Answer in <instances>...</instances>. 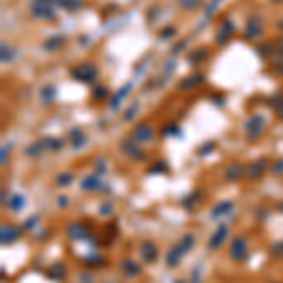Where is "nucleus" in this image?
Segmentation results:
<instances>
[{"mask_svg":"<svg viewBox=\"0 0 283 283\" xmlns=\"http://www.w3.org/2000/svg\"><path fill=\"white\" fill-rule=\"evenodd\" d=\"M121 268H123V272H125L128 277L140 274V266H138L134 261H123V266H121Z\"/></svg>","mask_w":283,"mask_h":283,"instance_id":"8","label":"nucleus"},{"mask_svg":"<svg viewBox=\"0 0 283 283\" xmlns=\"http://www.w3.org/2000/svg\"><path fill=\"white\" fill-rule=\"evenodd\" d=\"M17 236H19V232L15 230L14 226H2V244H4V246L15 242L17 240Z\"/></svg>","mask_w":283,"mask_h":283,"instance_id":"6","label":"nucleus"},{"mask_svg":"<svg viewBox=\"0 0 283 283\" xmlns=\"http://www.w3.org/2000/svg\"><path fill=\"white\" fill-rule=\"evenodd\" d=\"M262 172H264V161H259V163H255L251 168H249V177L251 179H259L262 176Z\"/></svg>","mask_w":283,"mask_h":283,"instance_id":"11","label":"nucleus"},{"mask_svg":"<svg viewBox=\"0 0 283 283\" xmlns=\"http://www.w3.org/2000/svg\"><path fill=\"white\" fill-rule=\"evenodd\" d=\"M123 149L127 151L128 155H136V159H142V153L134 148V146H132V144H125V146H123Z\"/></svg>","mask_w":283,"mask_h":283,"instance_id":"16","label":"nucleus"},{"mask_svg":"<svg viewBox=\"0 0 283 283\" xmlns=\"http://www.w3.org/2000/svg\"><path fill=\"white\" fill-rule=\"evenodd\" d=\"M142 257H144V261L148 262H153L157 259V248L151 244V242H146V244H142V249H140Z\"/></svg>","mask_w":283,"mask_h":283,"instance_id":"4","label":"nucleus"},{"mask_svg":"<svg viewBox=\"0 0 283 283\" xmlns=\"http://www.w3.org/2000/svg\"><path fill=\"white\" fill-rule=\"evenodd\" d=\"M48 276H50V279H55V281H61V279H64V277H66V268H64V264H61V262H55V264H53V266L48 270Z\"/></svg>","mask_w":283,"mask_h":283,"instance_id":"3","label":"nucleus"},{"mask_svg":"<svg viewBox=\"0 0 283 283\" xmlns=\"http://www.w3.org/2000/svg\"><path fill=\"white\" fill-rule=\"evenodd\" d=\"M8 206H10L12 210H15V212H17V210H21L23 206H25V198L17 195V197L12 198V202H8Z\"/></svg>","mask_w":283,"mask_h":283,"instance_id":"15","label":"nucleus"},{"mask_svg":"<svg viewBox=\"0 0 283 283\" xmlns=\"http://www.w3.org/2000/svg\"><path fill=\"white\" fill-rule=\"evenodd\" d=\"M232 210V202H223V204H217L215 208H213V212H212V217L215 219L217 215H223V213H226V212H230Z\"/></svg>","mask_w":283,"mask_h":283,"instance_id":"12","label":"nucleus"},{"mask_svg":"<svg viewBox=\"0 0 283 283\" xmlns=\"http://www.w3.org/2000/svg\"><path fill=\"white\" fill-rule=\"evenodd\" d=\"M68 234H70L72 238H83V236H85V228L76 223V225L68 226Z\"/></svg>","mask_w":283,"mask_h":283,"instance_id":"13","label":"nucleus"},{"mask_svg":"<svg viewBox=\"0 0 283 283\" xmlns=\"http://www.w3.org/2000/svg\"><path fill=\"white\" fill-rule=\"evenodd\" d=\"M262 119L261 117H255L253 121H251V123H248V132H249V136H251V138H257V136L261 134L262 132Z\"/></svg>","mask_w":283,"mask_h":283,"instance_id":"7","label":"nucleus"},{"mask_svg":"<svg viewBox=\"0 0 283 283\" xmlns=\"http://www.w3.org/2000/svg\"><path fill=\"white\" fill-rule=\"evenodd\" d=\"M99 187H100V181L97 179V176H89L81 181V189H87V191H97Z\"/></svg>","mask_w":283,"mask_h":283,"instance_id":"10","label":"nucleus"},{"mask_svg":"<svg viewBox=\"0 0 283 283\" xmlns=\"http://www.w3.org/2000/svg\"><path fill=\"white\" fill-rule=\"evenodd\" d=\"M185 253H187V251L183 249V246H181V244L174 246V248L168 251V255H166V264H168V266H176L177 262H179V259H181Z\"/></svg>","mask_w":283,"mask_h":283,"instance_id":"2","label":"nucleus"},{"mask_svg":"<svg viewBox=\"0 0 283 283\" xmlns=\"http://www.w3.org/2000/svg\"><path fill=\"white\" fill-rule=\"evenodd\" d=\"M70 181H72V174H63V176H59V179H57V183L61 185V187L66 183H70Z\"/></svg>","mask_w":283,"mask_h":283,"instance_id":"17","label":"nucleus"},{"mask_svg":"<svg viewBox=\"0 0 283 283\" xmlns=\"http://www.w3.org/2000/svg\"><path fill=\"white\" fill-rule=\"evenodd\" d=\"M134 138L138 142H148L151 138V128L148 125H140V127L134 130Z\"/></svg>","mask_w":283,"mask_h":283,"instance_id":"9","label":"nucleus"},{"mask_svg":"<svg viewBox=\"0 0 283 283\" xmlns=\"http://www.w3.org/2000/svg\"><path fill=\"white\" fill-rule=\"evenodd\" d=\"M230 257H232L234 261H246V257H248V244H246L244 238H234L232 240Z\"/></svg>","mask_w":283,"mask_h":283,"instance_id":"1","label":"nucleus"},{"mask_svg":"<svg viewBox=\"0 0 283 283\" xmlns=\"http://www.w3.org/2000/svg\"><path fill=\"white\" fill-rule=\"evenodd\" d=\"M176 283H185V281H176Z\"/></svg>","mask_w":283,"mask_h":283,"instance_id":"20","label":"nucleus"},{"mask_svg":"<svg viewBox=\"0 0 283 283\" xmlns=\"http://www.w3.org/2000/svg\"><path fill=\"white\" fill-rule=\"evenodd\" d=\"M226 238V226L225 225H221L217 230H215V234L212 236V240H210V249H217L225 242Z\"/></svg>","mask_w":283,"mask_h":283,"instance_id":"5","label":"nucleus"},{"mask_svg":"<svg viewBox=\"0 0 283 283\" xmlns=\"http://www.w3.org/2000/svg\"><path fill=\"white\" fill-rule=\"evenodd\" d=\"M279 210H281V212H283V202H281V204H279Z\"/></svg>","mask_w":283,"mask_h":283,"instance_id":"19","label":"nucleus"},{"mask_svg":"<svg viewBox=\"0 0 283 283\" xmlns=\"http://www.w3.org/2000/svg\"><path fill=\"white\" fill-rule=\"evenodd\" d=\"M242 176V166H238V164H234V166H230V168L226 170V174H225V177L226 179H238V177Z\"/></svg>","mask_w":283,"mask_h":283,"instance_id":"14","label":"nucleus"},{"mask_svg":"<svg viewBox=\"0 0 283 283\" xmlns=\"http://www.w3.org/2000/svg\"><path fill=\"white\" fill-rule=\"evenodd\" d=\"M274 253L279 255V257H283V242H281V244H277L276 249H274Z\"/></svg>","mask_w":283,"mask_h":283,"instance_id":"18","label":"nucleus"}]
</instances>
